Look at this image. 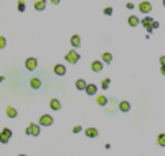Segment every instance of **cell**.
<instances>
[{
  "label": "cell",
  "instance_id": "2",
  "mask_svg": "<svg viewBox=\"0 0 165 156\" xmlns=\"http://www.w3.org/2000/svg\"><path fill=\"white\" fill-rule=\"evenodd\" d=\"M10 136H12V129H8V128L2 129V135H0V141H2V144H7V141L10 140Z\"/></svg>",
  "mask_w": 165,
  "mask_h": 156
},
{
  "label": "cell",
  "instance_id": "22",
  "mask_svg": "<svg viewBox=\"0 0 165 156\" xmlns=\"http://www.w3.org/2000/svg\"><path fill=\"white\" fill-rule=\"evenodd\" d=\"M157 143L160 144V146H165V135H164V133L157 136Z\"/></svg>",
  "mask_w": 165,
  "mask_h": 156
},
{
  "label": "cell",
  "instance_id": "16",
  "mask_svg": "<svg viewBox=\"0 0 165 156\" xmlns=\"http://www.w3.org/2000/svg\"><path fill=\"white\" fill-rule=\"evenodd\" d=\"M45 7H46V2H45V0H38V2H35V8H36V10H40V12H41V10H45Z\"/></svg>",
  "mask_w": 165,
  "mask_h": 156
},
{
  "label": "cell",
  "instance_id": "27",
  "mask_svg": "<svg viewBox=\"0 0 165 156\" xmlns=\"http://www.w3.org/2000/svg\"><path fill=\"white\" fill-rule=\"evenodd\" d=\"M0 47H2V48L5 47V38H3V37H2V38H0Z\"/></svg>",
  "mask_w": 165,
  "mask_h": 156
},
{
  "label": "cell",
  "instance_id": "1",
  "mask_svg": "<svg viewBox=\"0 0 165 156\" xmlns=\"http://www.w3.org/2000/svg\"><path fill=\"white\" fill-rule=\"evenodd\" d=\"M78 60H79V53H78V52L71 50V52H68V53H66V61H68V63H76Z\"/></svg>",
  "mask_w": 165,
  "mask_h": 156
},
{
  "label": "cell",
  "instance_id": "12",
  "mask_svg": "<svg viewBox=\"0 0 165 156\" xmlns=\"http://www.w3.org/2000/svg\"><path fill=\"white\" fill-rule=\"evenodd\" d=\"M99 135V131L96 128H88L86 129V136H89V138H96Z\"/></svg>",
  "mask_w": 165,
  "mask_h": 156
},
{
  "label": "cell",
  "instance_id": "32",
  "mask_svg": "<svg viewBox=\"0 0 165 156\" xmlns=\"http://www.w3.org/2000/svg\"><path fill=\"white\" fill-rule=\"evenodd\" d=\"M18 156H26V155H18Z\"/></svg>",
  "mask_w": 165,
  "mask_h": 156
},
{
  "label": "cell",
  "instance_id": "17",
  "mask_svg": "<svg viewBox=\"0 0 165 156\" xmlns=\"http://www.w3.org/2000/svg\"><path fill=\"white\" fill-rule=\"evenodd\" d=\"M119 110L125 113V111H129V110H131V105H129L127 102H121V103H119Z\"/></svg>",
  "mask_w": 165,
  "mask_h": 156
},
{
  "label": "cell",
  "instance_id": "13",
  "mask_svg": "<svg viewBox=\"0 0 165 156\" xmlns=\"http://www.w3.org/2000/svg\"><path fill=\"white\" fill-rule=\"evenodd\" d=\"M84 91L88 93V95H96V91H98V87H96V85H88Z\"/></svg>",
  "mask_w": 165,
  "mask_h": 156
},
{
  "label": "cell",
  "instance_id": "8",
  "mask_svg": "<svg viewBox=\"0 0 165 156\" xmlns=\"http://www.w3.org/2000/svg\"><path fill=\"white\" fill-rule=\"evenodd\" d=\"M71 45L74 48L81 47V37H79V35H73V37H71Z\"/></svg>",
  "mask_w": 165,
  "mask_h": 156
},
{
  "label": "cell",
  "instance_id": "14",
  "mask_svg": "<svg viewBox=\"0 0 165 156\" xmlns=\"http://www.w3.org/2000/svg\"><path fill=\"white\" fill-rule=\"evenodd\" d=\"M7 116L8 118H17V110L13 106H7Z\"/></svg>",
  "mask_w": 165,
  "mask_h": 156
},
{
  "label": "cell",
  "instance_id": "20",
  "mask_svg": "<svg viewBox=\"0 0 165 156\" xmlns=\"http://www.w3.org/2000/svg\"><path fill=\"white\" fill-rule=\"evenodd\" d=\"M86 87H88V85H86L84 80H78V82H76V88L78 90H86Z\"/></svg>",
  "mask_w": 165,
  "mask_h": 156
},
{
  "label": "cell",
  "instance_id": "9",
  "mask_svg": "<svg viewBox=\"0 0 165 156\" xmlns=\"http://www.w3.org/2000/svg\"><path fill=\"white\" fill-rule=\"evenodd\" d=\"M55 73L58 75V76H63V75L66 73L65 65H55Z\"/></svg>",
  "mask_w": 165,
  "mask_h": 156
},
{
  "label": "cell",
  "instance_id": "29",
  "mask_svg": "<svg viewBox=\"0 0 165 156\" xmlns=\"http://www.w3.org/2000/svg\"><path fill=\"white\" fill-rule=\"evenodd\" d=\"M160 63H162V65H165V57H160Z\"/></svg>",
  "mask_w": 165,
  "mask_h": 156
},
{
  "label": "cell",
  "instance_id": "5",
  "mask_svg": "<svg viewBox=\"0 0 165 156\" xmlns=\"http://www.w3.org/2000/svg\"><path fill=\"white\" fill-rule=\"evenodd\" d=\"M40 125H41V126H50V125H53V116L43 115L40 118Z\"/></svg>",
  "mask_w": 165,
  "mask_h": 156
},
{
  "label": "cell",
  "instance_id": "19",
  "mask_svg": "<svg viewBox=\"0 0 165 156\" xmlns=\"http://www.w3.org/2000/svg\"><path fill=\"white\" fill-rule=\"evenodd\" d=\"M102 61H104V63H111V61H112V55L107 53V52L102 53Z\"/></svg>",
  "mask_w": 165,
  "mask_h": 156
},
{
  "label": "cell",
  "instance_id": "4",
  "mask_svg": "<svg viewBox=\"0 0 165 156\" xmlns=\"http://www.w3.org/2000/svg\"><path fill=\"white\" fill-rule=\"evenodd\" d=\"M139 10H140L142 14H149V12H152V3H149V2H140V3H139Z\"/></svg>",
  "mask_w": 165,
  "mask_h": 156
},
{
  "label": "cell",
  "instance_id": "10",
  "mask_svg": "<svg viewBox=\"0 0 165 156\" xmlns=\"http://www.w3.org/2000/svg\"><path fill=\"white\" fill-rule=\"evenodd\" d=\"M30 87L35 90H38L40 87H41V80H40V78H32V80H30Z\"/></svg>",
  "mask_w": 165,
  "mask_h": 156
},
{
  "label": "cell",
  "instance_id": "7",
  "mask_svg": "<svg viewBox=\"0 0 165 156\" xmlns=\"http://www.w3.org/2000/svg\"><path fill=\"white\" fill-rule=\"evenodd\" d=\"M102 67H104V65H102V63H101L99 60H94V61L91 63L92 72H101V70H102Z\"/></svg>",
  "mask_w": 165,
  "mask_h": 156
},
{
  "label": "cell",
  "instance_id": "24",
  "mask_svg": "<svg viewBox=\"0 0 165 156\" xmlns=\"http://www.w3.org/2000/svg\"><path fill=\"white\" fill-rule=\"evenodd\" d=\"M18 10L20 12H25V2H18Z\"/></svg>",
  "mask_w": 165,
  "mask_h": 156
},
{
  "label": "cell",
  "instance_id": "18",
  "mask_svg": "<svg viewBox=\"0 0 165 156\" xmlns=\"http://www.w3.org/2000/svg\"><path fill=\"white\" fill-rule=\"evenodd\" d=\"M129 25H131V27H137L139 25V18L135 15H131V17H129Z\"/></svg>",
  "mask_w": 165,
  "mask_h": 156
},
{
  "label": "cell",
  "instance_id": "3",
  "mask_svg": "<svg viewBox=\"0 0 165 156\" xmlns=\"http://www.w3.org/2000/svg\"><path fill=\"white\" fill-rule=\"evenodd\" d=\"M26 133H28V135H32V136H38V135H40V125H35V123L28 125Z\"/></svg>",
  "mask_w": 165,
  "mask_h": 156
},
{
  "label": "cell",
  "instance_id": "28",
  "mask_svg": "<svg viewBox=\"0 0 165 156\" xmlns=\"http://www.w3.org/2000/svg\"><path fill=\"white\" fill-rule=\"evenodd\" d=\"M106 111H107L109 115H112V113H114V108H107V110H106Z\"/></svg>",
  "mask_w": 165,
  "mask_h": 156
},
{
  "label": "cell",
  "instance_id": "31",
  "mask_svg": "<svg viewBox=\"0 0 165 156\" xmlns=\"http://www.w3.org/2000/svg\"><path fill=\"white\" fill-rule=\"evenodd\" d=\"M51 3H59V0H50Z\"/></svg>",
  "mask_w": 165,
  "mask_h": 156
},
{
  "label": "cell",
  "instance_id": "15",
  "mask_svg": "<svg viewBox=\"0 0 165 156\" xmlns=\"http://www.w3.org/2000/svg\"><path fill=\"white\" fill-rule=\"evenodd\" d=\"M96 103L101 105V106H106V105H107V98L102 95H99V96H96Z\"/></svg>",
  "mask_w": 165,
  "mask_h": 156
},
{
  "label": "cell",
  "instance_id": "11",
  "mask_svg": "<svg viewBox=\"0 0 165 156\" xmlns=\"http://www.w3.org/2000/svg\"><path fill=\"white\" fill-rule=\"evenodd\" d=\"M50 106H51V110H55V111H58V110L61 108V103H59V100H56V98H53L51 102H50Z\"/></svg>",
  "mask_w": 165,
  "mask_h": 156
},
{
  "label": "cell",
  "instance_id": "26",
  "mask_svg": "<svg viewBox=\"0 0 165 156\" xmlns=\"http://www.w3.org/2000/svg\"><path fill=\"white\" fill-rule=\"evenodd\" d=\"M79 131H81V126H74L73 128V133H79Z\"/></svg>",
  "mask_w": 165,
  "mask_h": 156
},
{
  "label": "cell",
  "instance_id": "25",
  "mask_svg": "<svg viewBox=\"0 0 165 156\" xmlns=\"http://www.w3.org/2000/svg\"><path fill=\"white\" fill-rule=\"evenodd\" d=\"M104 14H106V15H112V8H111V7L104 8Z\"/></svg>",
  "mask_w": 165,
  "mask_h": 156
},
{
  "label": "cell",
  "instance_id": "30",
  "mask_svg": "<svg viewBox=\"0 0 165 156\" xmlns=\"http://www.w3.org/2000/svg\"><path fill=\"white\" fill-rule=\"evenodd\" d=\"M160 72H162V73L165 75V65H162V67H160Z\"/></svg>",
  "mask_w": 165,
  "mask_h": 156
},
{
  "label": "cell",
  "instance_id": "21",
  "mask_svg": "<svg viewBox=\"0 0 165 156\" xmlns=\"http://www.w3.org/2000/svg\"><path fill=\"white\" fill-rule=\"evenodd\" d=\"M140 23H142V25H145V27H149V25H152L154 22H152L150 17H145V18H142V20H140Z\"/></svg>",
  "mask_w": 165,
  "mask_h": 156
},
{
  "label": "cell",
  "instance_id": "6",
  "mask_svg": "<svg viewBox=\"0 0 165 156\" xmlns=\"http://www.w3.org/2000/svg\"><path fill=\"white\" fill-rule=\"evenodd\" d=\"M25 67H26V70L33 72V70L36 68V60H35V58H28V60L25 61Z\"/></svg>",
  "mask_w": 165,
  "mask_h": 156
},
{
  "label": "cell",
  "instance_id": "23",
  "mask_svg": "<svg viewBox=\"0 0 165 156\" xmlns=\"http://www.w3.org/2000/svg\"><path fill=\"white\" fill-rule=\"evenodd\" d=\"M109 85H111V80H109V78H104V80H102V83H101V87H102V88H109Z\"/></svg>",
  "mask_w": 165,
  "mask_h": 156
}]
</instances>
